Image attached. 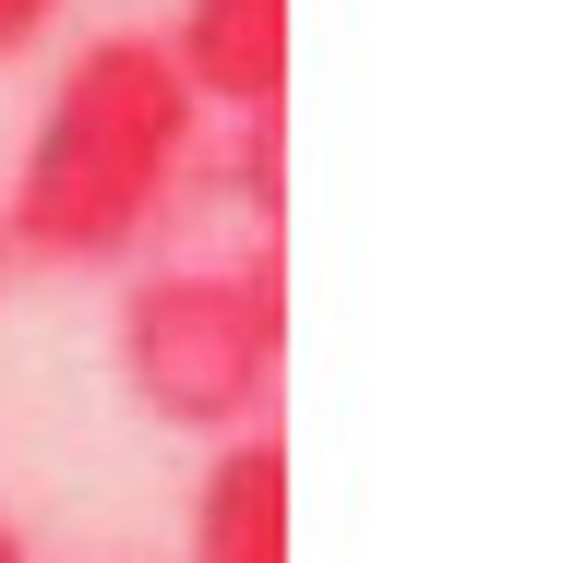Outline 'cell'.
Here are the masks:
<instances>
[{"mask_svg": "<svg viewBox=\"0 0 563 563\" xmlns=\"http://www.w3.org/2000/svg\"><path fill=\"white\" fill-rule=\"evenodd\" d=\"M0 276H12V240H0Z\"/></svg>", "mask_w": 563, "mask_h": 563, "instance_id": "cell-8", "label": "cell"}, {"mask_svg": "<svg viewBox=\"0 0 563 563\" xmlns=\"http://www.w3.org/2000/svg\"><path fill=\"white\" fill-rule=\"evenodd\" d=\"M276 347H288L276 240H252L240 264H156L120 300V384L168 432H217V444L252 432L264 396H276Z\"/></svg>", "mask_w": 563, "mask_h": 563, "instance_id": "cell-2", "label": "cell"}, {"mask_svg": "<svg viewBox=\"0 0 563 563\" xmlns=\"http://www.w3.org/2000/svg\"><path fill=\"white\" fill-rule=\"evenodd\" d=\"M192 97L156 60V36H97L24 144V180L0 205V240L36 264H120L144 228L168 217V192L192 180Z\"/></svg>", "mask_w": 563, "mask_h": 563, "instance_id": "cell-1", "label": "cell"}, {"mask_svg": "<svg viewBox=\"0 0 563 563\" xmlns=\"http://www.w3.org/2000/svg\"><path fill=\"white\" fill-rule=\"evenodd\" d=\"M192 563H288V455L276 432H228L192 492Z\"/></svg>", "mask_w": 563, "mask_h": 563, "instance_id": "cell-4", "label": "cell"}, {"mask_svg": "<svg viewBox=\"0 0 563 563\" xmlns=\"http://www.w3.org/2000/svg\"><path fill=\"white\" fill-rule=\"evenodd\" d=\"M240 205H252V228H276V205H288V156H276V120H240Z\"/></svg>", "mask_w": 563, "mask_h": 563, "instance_id": "cell-5", "label": "cell"}, {"mask_svg": "<svg viewBox=\"0 0 563 563\" xmlns=\"http://www.w3.org/2000/svg\"><path fill=\"white\" fill-rule=\"evenodd\" d=\"M0 563H36V552H24V528H12V516H0Z\"/></svg>", "mask_w": 563, "mask_h": 563, "instance_id": "cell-7", "label": "cell"}, {"mask_svg": "<svg viewBox=\"0 0 563 563\" xmlns=\"http://www.w3.org/2000/svg\"><path fill=\"white\" fill-rule=\"evenodd\" d=\"M156 60L180 73L192 109L276 120V97H288V0H180V24L156 36Z\"/></svg>", "mask_w": 563, "mask_h": 563, "instance_id": "cell-3", "label": "cell"}, {"mask_svg": "<svg viewBox=\"0 0 563 563\" xmlns=\"http://www.w3.org/2000/svg\"><path fill=\"white\" fill-rule=\"evenodd\" d=\"M48 24H60V0H0V60H24Z\"/></svg>", "mask_w": 563, "mask_h": 563, "instance_id": "cell-6", "label": "cell"}]
</instances>
